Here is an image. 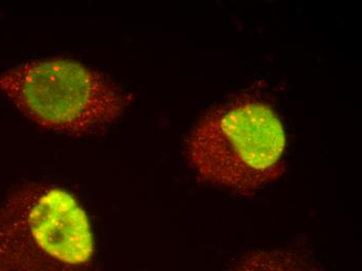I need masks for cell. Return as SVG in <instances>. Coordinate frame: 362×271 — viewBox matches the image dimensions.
<instances>
[{
	"label": "cell",
	"mask_w": 362,
	"mask_h": 271,
	"mask_svg": "<svg viewBox=\"0 0 362 271\" xmlns=\"http://www.w3.org/2000/svg\"><path fill=\"white\" fill-rule=\"evenodd\" d=\"M93 255L85 211L57 187L30 185L0 210V271H86Z\"/></svg>",
	"instance_id": "obj_1"
},
{
	"label": "cell",
	"mask_w": 362,
	"mask_h": 271,
	"mask_svg": "<svg viewBox=\"0 0 362 271\" xmlns=\"http://www.w3.org/2000/svg\"><path fill=\"white\" fill-rule=\"evenodd\" d=\"M0 91L40 127L66 135L96 132L124 111L110 79L71 59L30 62L0 76Z\"/></svg>",
	"instance_id": "obj_2"
},
{
	"label": "cell",
	"mask_w": 362,
	"mask_h": 271,
	"mask_svg": "<svg viewBox=\"0 0 362 271\" xmlns=\"http://www.w3.org/2000/svg\"><path fill=\"white\" fill-rule=\"evenodd\" d=\"M284 144L281 123L270 107L238 99L201 120L189 137L187 154L204 180L252 191L281 173Z\"/></svg>",
	"instance_id": "obj_3"
},
{
	"label": "cell",
	"mask_w": 362,
	"mask_h": 271,
	"mask_svg": "<svg viewBox=\"0 0 362 271\" xmlns=\"http://www.w3.org/2000/svg\"><path fill=\"white\" fill-rule=\"evenodd\" d=\"M229 271H324L308 255L286 250H254L231 264Z\"/></svg>",
	"instance_id": "obj_4"
}]
</instances>
